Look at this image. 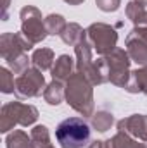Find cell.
Wrapping results in <instances>:
<instances>
[{"mask_svg": "<svg viewBox=\"0 0 147 148\" xmlns=\"http://www.w3.org/2000/svg\"><path fill=\"white\" fill-rule=\"evenodd\" d=\"M92 83L81 73H74L66 83V100L81 115H94V93Z\"/></svg>", "mask_w": 147, "mask_h": 148, "instance_id": "1", "label": "cell"}, {"mask_svg": "<svg viewBox=\"0 0 147 148\" xmlns=\"http://www.w3.org/2000/svg\"><path fill=\"white\" fill-rule=\"evenodd\" d=\"M55 140L61 148H83L90 141V127L80 117L64 119L55 129Z\"/></svg>", "mask_w": 147, "mask_h": 148, "instance_id": "2", "label": "cell"}, {"mask_svg": "<svg viewBox=\"0 0 147 148\" xmlns=\"http://www.w3.org/2000/svg\"><path fill=\"white\" fill-rule=\"evenodd\" d=\"M38 119V110L33 105H26L21 102H9L0 110V131L9 133L14 126H31Z\"/></svg>", "mask_w": 147, "mask_h": 148, "instance_id": "3", "label": "cell"}, {"mask_svg": "<svg viewBox=\"0 0 147 148\" xmlns=\"http://www.w3.org/2000/svg\"><path fill=\"white\" fill-rule=\"evenodd\" d=\"M104 64L107 71V81L119 88H126L130 79V55L123 48H114L111 53L104 55Z\"/></svg>", "mask_w": 147, "mask_h": 148, "instance_id": "4", "label": "cell"}, {"mask_svg": "<svg viewBox=\"0 0 147 148\" xmlns=\"http://www.w3.org/2000/svg\"><path fill=\"white\" fill-rule=\"evenodd\" d=\"M19 16H21V33L31 43L43 41L49 33L45 28V19H42V12L33 5H26L21 9Z\"/></svg>", "mask_w": 147, "mask_h": 148, "instance_id": "5", "label": "cell"}, {"mask_svg": "<svg viewBox=\"0 0 147 148\" xmlns=\"http://www.w3.org/2000/svg\"><path fill=\"white\" fill-rule=\"evenodd\" d=\"M87 38L90 41V45L97 50L99 55H107L116 48V41H118V33L114 28H111L109 24L104 23H95L92 26H88L87 29Z\"/></svg>", "mask_w": 147, "mask_h": 148, "instance_id": "6", "label": "cell"}, {"mask_svg": "<svg viewBox=\"0 0 147 148\" xmlns=\"http://www.w3.org/2000/svg\"><path fill=\"white\" fill-rule=\"evenodd\" d=\"M45 91V77L40 69L30 67L16 77V95L17 98H33Z\"/></svg>", "mask_w": 147, "mask_h": 148, "instance_id": "7", "label": "cell"}, {"mask_svg": "<svg viewBox=\"0 0 147 148\" xmlns=\"http://www.w3.org/2000/svg\"><path fill=\"white\" fill-rule=\"evenodd\" d=\"M35 43H31L23 33H3L0 36V55L3 60H14L24 52L31 50Z\"/></svg>", "mask_w": 147, "mask_h": 148, "instance_id": "8", "label": "cell"}, {"mask_svg": "<svg viewBox=\"0 0 147 148\" xmlns=\"http://www.w3.org/2000/svg\"><path fill=\"white\" fill-rule=\"evenodd\" d=\"M118 129L121 133L137 136L139 140H142V141L147 143V115L135 114V115H130L126 119H121L118 122Z\"/></svg>", "mask_w": 147, "mask_h": 148, "instance_id": "9", "label": "cell"}, {"mask_svg": "<svg viewBox=\"0 0 147 148\" xmlns=\"http://www.w3.org/2000/svg\"><path fill=\"white\" fill-rule=\"evenodd\" d=\"M126 47H128V55L132 60H135L140 66H147V41L137 36L135 33L130 31L126 36Z\"/></svg>", "mask_w": 147, "mask_h": 148, "instance_id": "10", "label": "cell"}, {"mask_svg": "<svg viewBox=\"0 0 147 148\" xmlns=\"http://www.w3.org/2000/svg\"><path fill=\"white\" fill-rule=\"evenodd\" d=\"M74 74V59L69 55H61L52 66V77L55 81H68Z\"/></svg>", "mask_w": 147, "mask_h": 148, "instance_id": "11", "label": "cell"}, {"mask_svg": "<svg viewBox=\"0 0 147 148\" xmlns=\"http://www.w3.org/2000/svg\"><path fill=\"white\" fill-rule=\"evenodd\" d=\"M125 90L130 93H147V66L130 73V79Z\"/></svg>", "mask_w": 147, "mask_h": 148, "instance_id": "12", "label": "cell"}, {"mask_svg": "<svg viewBox=\"0 0 147 148\" xmlns=\"http://www.w3.org/2000/svg\"><path fill=\"white\" fill-rule=\"evenodd\" d=\"M64 97H66V86H62V81L54 79L43 91V98L49 105H59Z\"/></svg>", "mask_w": 147, "mask_h": 148, "instance_id": "13", "label": "cell"}, {"mask_svg": "<svg viewBox=\"0 0 147 148\" xmlns=\"http://www.w3.org/2000/svg\"><path fill=\"white\" fill-rule=\"evenodd\" d=\"M31 64L33 67H37L40 71H47V69H52V64H54V52L50 48H38L33 52L31 55Z\"/></svg>", "mask_w": 147, "mask_h": 148, "instance_id": "14", "label": "cell"}, {"mask_svg": "<svg viewBox=\"0 0 147 148\" xmlns=\"http://www.w3.org/2000/svg\"><path fill=\"white\" fill-rule=\"evenodd\" d=\"M126 17L133 23V24H140V26H147V10L146 7L139 2H130L126 5Z\"/></svg>", "mask_w": 147, "mask_h": 148, "instance_id": "15", "label": "cell"}, {"mask_svg": "<svg viewBox=\"0 0 147 148\" xmlns=\"http://www.w3.org/2000/svg\"><path fill=\"white\" fill-rule=\"evenodd\" d=\"M85 35H87V31H83V28H81L80 24L69 23L59 36L62 38V41H64L66 45H78V43L83 40Z\"/></svg>", "mask_w": 147, "mask_h": 148, "instance_id": "16", "label": "cell"}, {"mask_svg": "<svg viewBox=\"0 0 147 148\" xmlns=\"http://www.w3.org/2000/svg\"><path fill=\"white\" fill-rule=\"evenodd\" d=\"M5 145H7V148H35L31 138H28V134L21 129L12 131L5 140Z\"/></svg>", "mask_w": 147, "mask_h": 148, "instance_id": "17", "label": "cell"}, {"mask_svg": "<svg viewBox=\"0 0 147 148\" xmlns=\"http://www.w3.org/2000/svg\"><path fill=\"white\" fill-rule=\"evenodd\" d=\"M30 138L33 141L35 148H54L50 143V136H49V129L47 126H35L30 133Z\"/></svg>", "mask_w": 147, "mask_h": 148, "instance_id": "18", "label": "cell"}, {"mask_svg": "<svg viewBox=\"0 0 147 148\" xmlns=\"http://www.w3.org/2000/svg\"><path fill=\"white\" fill-rule=\"evenodd\" d=\"M107 148H147V143H139L132 140L126 133H118L112 140L107 141Z\"/></svg>", "mask_w": 147, "mask_h": 148, "instance_id": "19", "label": "cell"}, {"mask_svg": "<svg viewBox=\"0 0 147 148\" xmlns=\"http://www.w3.org/2000/svg\"><path fill=\"white\" fill-rule=\"evenodd\" d=\"M112 122H114V117H112L111 112L101 110V112H97V114L92 115V126H94L99 133H106L107 129H111Z\"/></svg>", "mask_w": 147, "mask_h": 148, "instance_id": "20", "label": "cell"}, {"mask_svg": "<svg viewBox=\"0 0 147 148\" xmlns=\"http://www.w3.org/2000/svg\"><path fill=\"white\" fill-rule=\"evenodd\" d=\"M66 26L68 24H66L64 17L59 16V14H50V16L45 17V28H47L49 35H61Z\"/></svg>", "mask_w": 147, "mask_h": 148, "instance_id": "21", "label": "cell"}, {"mask_svg": "<svg viewBox=\"0 0 147 148\" xmlns=\"http://www.w3.org/2000/svg\"><path fill=\"white\" fill-rule=\"evenodd\" d=\"M0 91L2 93L16 91V79L12 76V71L7 67H0Z\"/></svg>", "mask_w": 147, "mask_h": 148, "instance_id": "22", "label": "cell"}, {"mask_svg": "<svg viewBox=\"0 0 147 148\" xmlns=\"http://www.w3.org/2000/svg\"><path fill=\"white\" fill-rule=\"evenodd\" d=\"M30 60H31V59H28L26 53H23V55H19L17 59L9 60L7 66H9V69H10L14 74H23L26 69H30Z\"/></svg>", "mask_w": 147, "mask_h": 148, "instance_id": "23", "label": "cell"}, {"mask_svg": "<svg viewBox=\"0 0 147 148\" xmlns=\"http://www.w3.org/2000/svg\"><path fill=\"white\" fill-rule=\"evenodd\" d=\"M95 3H97V7H99L101 10H104V12H114V10L119 9L121 0H95Z\"/></svg>", "mask_w": 147, "mask_h": 148, "instance_id": "24", "label": "cell"}, {"mask_svg": "<svg viewBox=\"0 0 147 148\" xmlns=\"http://www.w3.org/2000/svg\"><path fill=\"white\" fill-rule=\"evenodd\" d=\"M132 33H135L137 36H140L142 40H146L147 41V26H139V28L132 29Z\"/></svg>", "mask_w": 147, "mask_h": 148, "instance_id": "25", "label": "cell"}, {"mask_svg": "<svg viewBox=\"0 0 147 148\" xmlns=\"http://www.w3.org/2000/svg\"><path fill=\"white\" fill-rule=\"evenodd\" d=\"M9 2L10 0H3V10H2V21H7V17H9Z\"/></svg>", "mask_w": 147, "mask_h": 148, "instance_id": "26", "label": "cell"}, {"mask_svg": "<svg viewBox=\"0 0 147 148\" xmlns=\"http://www.w3.org/2000/svg\"><path fill=\"white\" fill-rule=\"evenodd\" d=\"M88 148H107V141H94Z\"/></svg>", "mask_w": 147, "mask_h": 148, "instance_id": "27", "label": "cell"}, {"mask_svg": "<svg viewBox=\"0 0 147 148\" xmlns=\"http://www.w3.org/2000/svg\"><path fill=\"white\" fill-rule=\"evenodd\" d=\"M64 2H68L69 5H80V3H83L85 0H64Z\"/></svg>", "mask_w": 147, "mask_h": 148, "instance_id": "28", "label": "cell"}, {"mask_svg": "<svg viewBox=\"0 0 147 148\" xmlns=\"http://www.w3.org/2000/svg\"><path fill=\"white\" fill-rule=\"evenodd\" d=\"M135 2H139V3H142V5H146L147 3V0H135Z\"/></svg>", "mask_w": 147, "mask_h": 148, "instance_id": "29", "label": "cell"}]
</instances>
